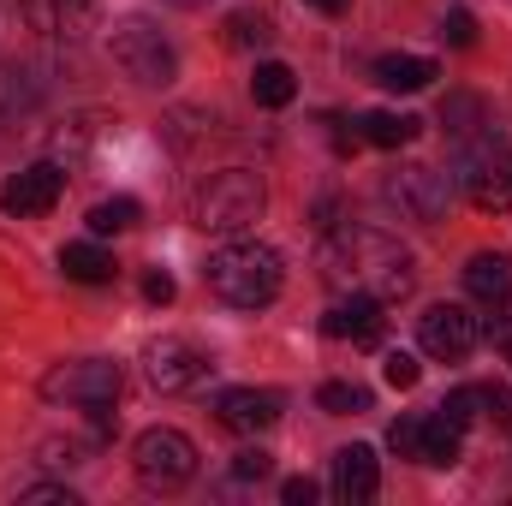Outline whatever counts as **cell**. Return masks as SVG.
I'll return each mask as SVG.
<instances>
[{
	"label": "cell",
	"instance_id": "37",
	"mask_svg": "<svg viewBox=\"0 0 512 506\" xmlns=\"http://www.w3.org/2000/svg\"><path fill=\"white\" fill-rule=\"evenodd\" d=\"M24 18H18V0H0V36H12Z\"/></svg>",
	"mask_w": 512,
	"mask_h": 506
},
{
	"label": "cell",
	"instance_id": "29",
	"mask_svg": "<svg viewBox=\"0 0 512 506\" xmlns=\"http://www.w3.org/2000/svg\"><path fill=\"white\" fill-rule=\"evenodd\" d=\"M441 42H447V48H471V42H477V18H471L465 6H447V12H441Z\"/></svg>",
	"mask_w": 512,
	"mask_h": 506
},
{
	"label": "cell",
	"instance_id": "17",
	"mask_svg": "<svg viewBox=\"0 0 512 506\" xmlns=\"http://www.w3.org/2000/svg\"><path fill=\"white\" fill-rule=\"evenodd\" d=\"M42 72L36 66H0V126H12V120H24L36 102H42Z\"/></svg>",
	"mask_w": 512,
	"mask_h": 506
},
{
	"label": "cell",
	"instance_id": "25",
	"mask_svg": "<svg viewBox=\"0 0 512 506\" xmlns=\"http://www.w3.org/2000/svg\"><path fill=\"white\" fill-rule=\"evenodd\" d=\"M316 405L328 417H358V411H370V387H358V381H322L316 387Z\"/></svg>",
	"mask_w": 512,
	"mask_h": 506
},
{
	"label": "cell",
	"instance_id": "39",
	"mask_svg": "<svg viewBox=\"0 0 512 506\" xmlns=\"http://www.w3.org/2000/svg\"><path fill=\"white\" fill-rule=\"evenodd\" d=\"M167 6H185V12H191V6H203V0H167Z\"/></svg>",
	"mask_w": 512,
	"mask_h": 506
},
{
	"label": "cell",
	"instance_id": "28",
	"mask_svg": "<svg viewBox=\"0 0 512 506\" xmlns=\"http://www.w3.org/2000/svg\"><path fill=\"white\" fill-rule=\"evenodd\" d=\"M441 417H453L459 429L477 423V417H483V387H453V393L441 399Z\"/></svg>",
	"mask_w": 512,
	"mask_h": 506
},
{
	"label": "cell",
	"instance_id": "20",
	"mask_svg": "<svg viewBox=\"0 0 512 506\" xmlns=\"http://www.w3.org/2000/svg\"><path fill=\"white\" fill-rule=\"evenodd\" d=\"M60 268H66V280H78V286L114 280V256L102 251V245H66V251H60Z\"/></svg>",
	"mask_w": 512,
	"mask_h": 506
},
{
	"label": "cell",
	"instance_id": "12",
	"mask_svg": "<svg viewBox=\"0 0 512 506\" xmlns=\"http://www.w3.org/2000/svg\"><path fill=\"white\" fill-rule=\"evenodd\" d=\"M143 364H149V387H161V393H185V387H197V381L215 370L191 340H155L143 352Z\"/></svg>",
	"mask_w": 512,
	"mask_h": 506
},
{
	"label": "cell",
	"instance_id": "3",
	"mask_svg": "<svg viewBox=\"0 0 512 506\" xmlns=\"http://www.w3.org/2000/svg\"><path fill=\"white\" fill-rule=\"evenodd\" d=\"M262 209H268V191L251 167H221L191 191V221L203 233H245L262 221Z\"/></svg>",
	"mask_w": 512,
	"mask_h": 506
},
{
	"label": "cell",
	"instance_id": "4",
	"mask_svg": "<svg viewBox=\"0 0 512 506\" xmlns=\"http://www.w3.org/2000/svg\"><path fill=\"white\" fill-rule=\"evenodd\" d=\"M108 54H114V66L126 72L131 84H143V90H161V84L179 78V54H173V42L149 18H120L108 30Z\"/></svg>",
	"mask_w": 512,
	"mask_h": 506
},
{
	"label": "cell",
	"instance_id": "2",
	"mask_svg": "<svg viewBox=\"0 0 512 506\" xmlns=\"http://www.w3.org/2000/svg\"><path fill=\"white\" fill-rule=\"evenodd\" d=\"M203 280H209V292H215L221 304H233V310H262V304L280 298L286 268H280V251H268V245H256V239H239V245H221V251L209 256Z\"/></svg>",
	"mask_w": 512,
	"mask_h": 506
},
{
	"label": "cell",
	"instance_id": "24",
	"mask_svg": "<svg viewBox=\"0 0 512 506\" xmlns=\"http://www.w3.org/2000/svg\"><path fill=\"white\" fill-rule=\"evenodd\" d=\"M274 36V24H268V12H256V6H239V12H227V24H221V42L227 48H239V54H251Z\"/></svg>",
	"mask_w": 512,
	"mask_h": 506
},
{
	"label": "cell",
	"instance_id": "38",
	"mask_svg": "<svg viewBox=\"0 0 512 506\" xmlns=\"http://www.w3.org/2000/svg\"><path fill=\"white\" fill-rule=\"evenodd\" d=\"M304 6H316V12H328V18H340V12H346L352 0H304Z\"/></svg>",
	"mask_w": 512,
	"mask_h": 506
},
{
	"label": "cell",
	"instance_id": "18",
	"mask_svg": "<svg viewBox=\"0 0 512 506\" xmlns=\"http://www.w3.org/2000/svg\"><path fill=\"white\" fill-rule=\"evenodd\" d=\"M376 84L382 90H399V96L429 90L435 84V60H423V54H382L376 60Z\"/></svg>",
	"mask_w": 512,
	"mask_h": 506
},
{
	"label": "cell",
	"instance_id": "8",
	"mask_svg": "<svg viewBox=\"0 0 512 506\" xmlns=\"http://www.w3.org/2000/svg\"><path fill=\"white\" fill-rule=\"evenodd\" d=\"M382 197L405 215V221L435 227V221L447 215V197H453V191H447V179H441L435 167H417V161H411V167H393L382 179Z\"/></svg>",
	"mask_w": 512,
	"mask_h": 506
},
{
	"label": "cell",
	"instance_id": "22",
	"mask_svg": "<svg viewBox=\"0 0 512 506\" xmlns=\"http://www.w3.org/2000/svg\"><path fill=\"white\" fill-rule=\"evenodd\" d=\"M459 435H465V429H459L453 417H441V411L423 417V453H417V465H453V459H459Z\"/></svg>",
	"mask_w": 512,
	"mask_h": 506
},
{
	"label": "cell",
	"instance_id": "15",
	"mask_svg": "<svg viewBox=\"0 0 512 506\" xmlns=\"http://www.w3.org/2000/svg\"><path fill=\"white\" fill-rule=\"evenodd\" d=\"M215 417H221L233 435H256V429H268V423L280 417V393H274V387H227V393L215 399Z\"/></svg>",
	"mask_w": 512,
	"mask_h": 506
},
{
	"label": "cell",
	"instance_id": "7",
	"mask_svg": "<svg viewBox=\"0 0 512 506\" xmlns=\"http://www.w3.org/2000/svg\"><path fill=\"white\" fill-rule=\"evenodd\" d=\"M120 387H126V376H120V364H108V358H78V364H60V370L42 376V393H48L54 405L66 399V405H84V411L114 405Z\"/></svg>",
	"mask_w": 512,
	"mask_h": 506
},
{
	"label": "cell",
	"instance_id": "32",
	"mask_svg": "<svg viewBox=\"0 0 512 506\" xmlns=\"http://www.w3.org/2000/svg\"><path fill=\"white\" fill-rule=\"evenodd\" d=\"M18 501L24 506H78V495L66 483H30V489H18Z\"/></svg>",
	"mask_w": 512,
	"mask_h": 506
},
{
	"label": "cell",
	"instance_id": "36",
	"mask_svg": "<svg viewBox=\"0 0 512 506\" xmlns=\"http://www.w3.org/2000/svg\"><path fill=\"white\" fill-rule=\"evenodd\" d=\"M280 501L286 506H310L316 501V483H310V477H286V483H280Z\"/></svg>",
	"mask_w": 512,
	"mask_h": 506
},
{
	"label": "cell",
	"instance_id": "35",
	"mask_svg": "<svg viewBox=\"0 0 512 506\" xmlns=\"http://www.w3.org/2000/svg\"><path fill=\"white\" fill-rule=\"evenodd\" d=\"M143 298H149V304H173V274L149 268V274H143Z\"/></svg>",
	"mask_w": 512,
	"mask_h": 506
},
{
	"label": "cell",
	"instance_id": "40",
	"mask_svg": "<svg viewBox=\"0 0 512 506\" xmlns=\"http://www.w3.org/2000/svg\"><path fill=\"white\" fill-rule=\"evenodd\" d=\"M501 358H507V364H512V340H507V346H501Z\"/></svg>",
	"mask_w": 512,
	"mask_h": 506
},
{
	"label": "cell",
	"instance_id": "26",
	"mask_svg": "<svg viewBox=\"0 0 512 506\" xmlns=\"http://www.w3.org/2000/svg\"><path fill=\"white\" fill-rule=\"evenodd\" d=\"M90 143H96V114H72V120H60V126L48 131V149L66 155V161H78Z\"/></svg>",
	"mask_w": 512,
	"mask_h": 506
},
{
	"label": "cell",
	"instance_id": "13",
	"mask_svg": "<svg viewBox=\"0 0 512 506\" xmlns=\"http://www.w3.org/2000/svg\"><path fill=\"white\" fill-rule=\"evenodd\" d=\"M328 489H334V501L340 506H364L376 501V489H382V465H376V447H340L334 453V465H328Z\"/></svg>",
	"mask_w": 512,
	"mask_h": 506
},
{
	"label": "cell",
	"instance_id": "16",
	"mask_svg": "<svg viewBox=\"0 0 512 506\" xmlns=\"http://www.w3.org/2000/svg\"><path fill=\"white\" fill-rule=\"evenodd\" d=\"M465 292L489 310V316H507L512 310V256L483 251L465 262Z\"/></svg>",
	"mask_w": 512,
	"mask_h": 506
},
{
	"label": "cell",
	"instance_id": "9",
	"mask_svg": "<svg viewBox=\"0 0 512 506\" xmlns=\"http://www.w3.org/2000/svg\"><path fill=\"white\" fill-rule=\"evenodd\" d=\"M102 0H18V18L42 42H84L96 30Z\"/></svg>",
	"mask_w": 512,
	"mask_h": 506
},
{
	"label": "cell",
	"instance_id": "27",
	"mask_svg": "<svg viewBox=\"0 0 512 506\" xmlns=\"http://www.w3.org/2000/svg\"><path fill=\"white\" fill-rule=\"evenodd\" d=\"M84 221H90V233H96V239L126 233V227H137V203H131V197H108V203H96Z\"/></svg>",
	"mask_w": 512,
	"mask_h": 506
},
{
	"label": "cell",
	"instance_id": "10",
	"mask_svg": "<svg viewBox=\"0 0 512 506\" xmlns=\"http://www.w3.org/2000/svg\"><path fill=\"white\" fill-rule=\"evenodd\" d=\"M417 340H423V352L429 358H465L477 340H483V322L465 310V304H429L423 316H417Z\"/></svg>",
	"mask_w": 512,
	"mask_h": 506
},
{
	"label": "cell",
	"instance_id": "21",
	"mask_svg": "<svg viewBox=\"0 0 512 506\" xmlns=\"http://www.w3.org/2000/svg\"><path fill=\"white\" fill-rule=\"evenodd\" d=\"M251 96L256 108H286L292 96H298V78H292V66H280V60H262L251 72Z\"/></svg>",
	"mask_w": 512,
	"mask_h": 506
},
{
	"label": "cell",
	"instance_id": "30",
	"mask_svg": "<svg viewBox=\"0 0 512 506\" xmlns=\"http://www.w3.org/2000/svg\"><path fill=\"white\" fill-rule=\"evenodd\" d=\"M387 447H393L399 459H417V453H423V417H399V423L387 429Z\"/></svg>",
	"mask_w": 512,
	"mask_h": 506
},
{
	"label": "cell",
	"instance_id": "14",
	"mask_svg": "<svg viewBox=\"0 0 512 506\" xmlns=\"http://www.w3.org/2000/svg\"><path fill=\"white\" fill-rule=\"evenodd\" d=\"M322 334H328V340H352V346H376V340H382V298L346 292V298L322 316Z\"/></svg>",
	"mask_w": 512,
	"mask_h": 506
},
{
	"label": "cell",
	"instance_id": "33",
	"mask_svg": "<svg viewBox=\"0 0 512 506\" xmlns=\"http://www.w3.org/2000/svg\"><path fill=\"white\" fill-rule=\"evenodd\" d=\"M268 471H274V459H268L262 447H245V453L233 459V477H239V483H262Z\"/></svg>",
	"mask_w": 512,
	"mask_h": 506
},
{
	"label": "cell",
	"instance_id": "19",
	"mask_svg": "<svg viewBox=\"0 0 512 506\" xmlns=\"http://www.w3.org/2000/svg\"><path fill=\"white\" fill-rule=\"evenodd\" d=\"M417 131H423V120H417V114H393V108L364 114V143H376V149H405Z\"/></svg>",
	"mask_w": 512,
	"mask_h": 506
},
{
	"label": "cell",
	"instance_id": "6",
	"mask_svg": "<svg viewBox=\"0 0 512 506\" xmlns=\"http://www.w3.org/2000/svg\"><path fill=\"white\" fill-rule=\"evenodd\" d=\"M131 465H137V483L173 495V489H185L197 477V447L179 429H143L137 447H131Z\"/></svg>",
	"mask_w": 512,
	"mask_h": 506
},
{
	"label": "cell",
	"instance_id": "34",
	"mask_svg": "<svg viewBox=\"0 0 512 506\" xmlns=\"http://www.w3.org/2000/svg\"><path fill=\"white\" fill-rule=\"evenodd\" d=\"M483 417H495V423H512V393H507V387H495V381L483 387Z\"/></svg>",
	"mask_w": 512,
	"mask_h": 506
},
{
	"label": "cell",
	"instance_id": "23",
	"mask_svg": "<svg viewBox=\"0 0 512 506\" xmlns=\"http://www.w3.org/2000/svg\"><path fill=\"white\" fill-rule=\"evenodd\" d=\"M441 126H447V137H477V131L489 126V108H483V96H471V90H453V96L441 102Z\"/></svg>",
	"mask_w": 512,
	"mask_h": 506
},
{
	"label": "cell",
	"instance_id": "31",
	"mask_svg": "<svg viewBox=\"0 0 512 506\" xmlns=\"http://www.w3.org/2000/svg\"><path fill=\"white\" fill-rule=\"evenodd\" d=\"M382 376H387V387H399V393H405V387H417L423 364H417L411 352H387V358H382Z\"/></svg>",
	"mask_w": 512,
	"mask_h": 506
},
{
	"label": "cell",
	"instance_id": "1",
	"mask_svg": "<svg viewBox=\"0 0 512 506\" xmlns=\"http://www.w3.org/2000/svg\"><path fill=\"white\" fill-rule=\"evenodd\" d=\"M322 280L334 292H364V298H405L417 286L411 251L399 239H387L376 227H328L322 239Z\"/></svg>",
	"mask_w": 512,
	"mask_h": 506
},
{
	"label": "cell",
	"instance_id": "5",
	"mask_svg": "<svg viewBox=\"0 0 512 506\" xmlns=\"http://www.w3.org/2000/svg\"><path fill=\"white\" fill-rule=\"evenodd\" d=\"M459 191L483 209V215H507L512 209V143L507 137H477L459 155Z\"/></svg>",
	"mask_w": 512,
	"mask_h": 506
},
{
	"label": "cell",
	"instance_id": "11",
	"mask_svg": "<svg viewBox=\"0 0 512 506\" xmlns=\"http://www.w3.org/2000/svg\"><path fill=\"white\" fill-rule=\"evenodd\" d=\"M60 191H66V167L60 161H30L24 173H12L6 185H0V209L6 215H48L54 203H60Z\"/></svg>",
	"mask_w": 512,
	"mask_h": 506
}]
</instances>
